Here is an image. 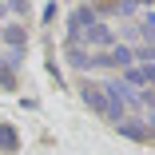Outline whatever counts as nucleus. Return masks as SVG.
<instances>
[{"label":"nucleus","mask_w":155,"mask_h":155,"mask_svg":"<svg viewBox=\"0 0 155 155\" xmlns=\"http://www.w3.org/2000/svg\"><path fill=\"white\" fill-rule=\"evenodd\" d=\"M8 40L12 44H24V28H8Z\"/></svg>","instance_id":"f257e3e1"}]
</instances>
